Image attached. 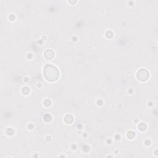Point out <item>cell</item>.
<instances>
[{
	"mask_svg": "<svg viewBox=\"0 0 158 158\" xmlns=\"http://www.w3.org/2000/svg\"><path fill=\"white\" fill-rule=\"evenodd\" d=\"M49 60L53 58V57H54V52H53L52 51H51V50H47V51L45 52V53H44V56H45V57H46V59H49Z\"/></svg>",
	"mask_w": 158,
	"mask_h": 158,
	"instance_id": "obj_2",
	"label": "cell"
},
{
	"mask_svg": "<svg viewBox=\"0 0 158 158\" xmlns=\"http://www.w3.org/2000/svg\"><path fill=\"white\" fill-rule=\"evenodd\" d=\"M44 76L47 80L50 81H56L59 77V71L52 65H46L44 70Z\"/></svg>",
	"mask_w": 158,
	"mask_h": 158,
	"instance_id": "obj_1",
	"label": "cell"
}]
</instances>
